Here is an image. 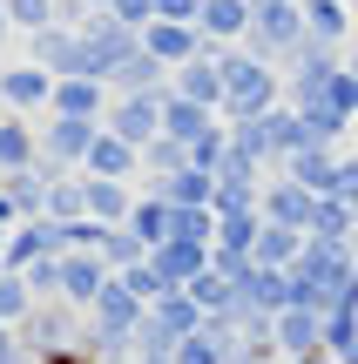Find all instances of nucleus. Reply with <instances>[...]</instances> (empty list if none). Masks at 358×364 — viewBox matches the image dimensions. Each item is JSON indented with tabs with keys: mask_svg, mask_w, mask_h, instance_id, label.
<instances>
[{
	"mask_svg": "<svg viewBox=\"0 0 358 364\" xmlns=\"http://www.w3.org/2000/svg\"><path fill=\"white\" fill-rule=\"evenodd\" d=\"M135 364H176V358H135Z\"/></svg>",
	"mask_w": 358,
	"mask_h": 364,
	"instance_id": "52",
	"label": "nucleus"
},
{
	"mask_svg": "<svg viewBox=\"0 0 358 364\" xmlns=\"http://www.w3.org/2000/svg\"><path fill=\"white\" fill-rule=\"evenodd\" d=\"M102 129L115 135V142H129V149H149L162 135V95H108Z\"/></svg>",
	"mask_w": 358,
	"mask_h": 364,
	"instance_id": "6",
	"label": "nucleus"
},
{
	"mask_svg": "<svg viewBox=\"0 0 358 364\" xmlns=\"http://www.w3.org/2000/svg\"><path fill=\"white\" fill-rule=\"evenodd\" d=\"M352 149H358V122H352Z\"/></svg>",
	"mask_w": 358,
	"mask_h": 364,
	"instance_id": "56",
	"label": "nucleus"
},
{
	"mask_svg": "<svg viewBox=\"0 0 358 364\" xmlns=\"http://www.w3.org/2000/svg\"><path fill=\"white\" fill-rule=\"evenodd\" d=\"M216 41H203V54L196 61H183L169 75V95H183V102H196V108H210V115H223V68H216Z\"/></svg>",
	"mask_w": 358,
	"mask_h": 364,
	"instance_id": "9",
	"label": "nucleus"
},
{
	"mask_svg": "<svg viewBox=\"0 0 358 364\" xmlns=\"http://www.w3.org/2000/svg\"><path fill=\"white\" fill-rule=\"evenodd\" d=\"M305 236H332V243H352V209L345 203H332V196H318V216H311V230Z\"/></svg>",
	"mask_w": 358,
	"mask_h": 364,
	"instance_id": "37",
	"label": "nucleus"
},
{
	"mask_svg": "<svg viewBox=\"0 0 358 364\" xmlns=\"http://www.w3.org/2000/svg\"><path fill=\"white\" fill-rule=\"evenodd\" d=\"M21 364H34V358H21Z\"/></svg>",
	"mask_w": 358,
	"mask_h": 364,
	"instance_id": "59",
	"label": "nucleus"
},
{
	"mask_svg": "<svg viewBox=\"0 0 358 364\" xmlns=\"http://www.w3.org/2000/svg\"><path fill=\"white\" fill-rule=\"evenodd\" d=\"M27 311H34V290H27V277L0 270V324H21Z\"/></svg>",
	"mask_w": 358,
	"mask_h": 364,
	"instance_id": "38",
	"label": "nucleus"
},
{
	"mask_svg": "<svg viewBox=\"0 0 358 364\" xmlns=\"http://www.w3.org/2000/svg\"><path fill=\"white\" fill-rule=\"evenodd\" d=\"M270 344H278L284 364H291V358H318L325 351V317L305 311V304H291V311L270 317Z\"/></svg>",
	"mask_w": 358,
	"mask_h": 364,
	"instance_id": "13",
	"label": "nucleus"
},
{
	"mask_svg": "<svg viewBox=\"0 0 358 364\" xmlns=\"http://www.w3.org/2000/svg\"><path fill=\"white\" fill-rule=\"evenodd\" d=\"M149 324H156L169 344H183L189 331H203V311H196V297H189V290H162V297L149 304Z\"/></svg>",
	"mask_w": 358,
	"mask_h": 364,
	"instance_id": "22",
	"label": "nucleus"
},
{
	"mask_svg": "<svg viewBox=\"0 0 358 364\" xmlns=\"http://www.w3.org/2000/svg\"><path fill=\"white\" fill-rule=\"evenodd\" d=\"M352 270H358V236H352Z\"/></svg>",
	"mask_w": 358,
	"mask_h": 364,
	"instance_id": "53",
	"label": "nucleus"
},
{
	"mask_svg": "<svg viewBox=\"0 0 358 364\" xmlns=\"http://www.w3.org/2000/svg\"><path fill=\"white\" fill-rule=\"evenodd\" d=\"M264 223H284V230H311V216H318V196L298 189L291 176H264Z\"/></svg>",
	"mask_w": 358,
	"mask_h": 364,
	"instance_id": "14",
	"label": "nucleus"
},
{
	"mask_svg": "<svg viewBox=\"0 0 358 364\" xmlns=\"http://www.w3.org/2000/svg\"><path fill=\"white\" fill-rule=\"evenodd\" d=\"M345 75L358 81V41H352V48H345Z\"/></svg>",
	"mask_w": 358,
	"mask_h": 364,
	"instance_id": "49",
	"label": "nucleus"
},
{
	"mask_svg": "<svg viewBox=\"0 0 358 364\" xmlns=\"http://www.w3.org/2000/svg\"><path fill=\"white\" fill-rule=\"evenodd\" d=\"M14 34V21H7V0H0V41H7Z\"/></svg>",
	"mask_w": 358,
	"mask_h": 364,
	"instance_id": "50",
	"label": "nucleus"
},
{
	"mask_svg": "<svg viewBox=\"0 0 358 364\" xmlns=\"http://www.w3.org/2000/svg\"><path fill=\"white\" fill-rule=\"evenodd\" d=\"M108 284V263L88 257V250H75V257H61V304H75V311H88L95 297H102Z\"/></svg>",
	"mask_w": 358,
	"mask_h": 364,
	"instance_id": "19",
	"label": "nucleus"
},
{
	"mask_svg": "<svg viewBox=\"0 0 358 364\" xmlns=\"http://www.w3.org/2000/svg\"><path fill=\"white\" fill-rule=\"evenodd\" d=\"M183 169H189V149L169 142V135H156V142L142 149V176H149V189H156V182H169V176H183Z\"/></svg>",
	"mask_w": 358,
	"mask_h": 364,
	"instance_id": "33",
	"label": "nucleus"
},
{
	"mask_svg": "<svg viewBox=\"0 0 358 364\" xmlns=\"http://www.w3.org/2000/svg\"><path fill=\"white\" fill-rule=\"evenodd\" d=\"M338 156L345 149H332V142H305L291 162H284L278 176H291L298 189H311V196H332V176H338Z\"/></svg>",
	"mask_w": 358,
	"mask_h": 364,
	"instance_id": "18",
	"label": "nucleus"
},
{
	"mask_svg": "<svg viewBox=\"0 0 358 364\" xmlns=\"http://www.w3.org/2000/svg\"><path fill=\"white\" fill-rule=\"evenodd\" d=\"M216 122H223V115H210V108L183 102V95H162V135H169V142H183V149H189V142H203Z\"/></svg>",
	"mask_w": 358,
	"mask_h": 364,
	"instance_id": "24",
	"label": "nucleus"
},
{
	"mask_svg": "<svg viewBox=\"0 0 358 364\" xmlns=\"http://www.w3.org/2000/svg\"><path fill=\"white\" fill-rule=\"evenodd\" d=\"M27 61H34V68H48L54 81L88 75V48H81V27H41V34H27Z\"/></svg>",
	"mask_w": 358,
	"mask_h": 364,
	"instance_id": "8",
	"label": "nucleus"
},
{
	"mask_svg": "<svg viewBox=\"0 0 358 364\" xmlns=\"http://www.w3.org/2000/svg\"><path fill=\"white\" fill-rule=\"evenodd\" d=\"M0 257H7V230H0Z\"/></svg>",
	"mask_w": 358,
	"mask_h": 364,
	"instance_id": "54",
	"label": "nucleus"
},
{
	"mask_svg": "<svg viewBox=\"0 0 358 364\" xmlns=\"http://www.w3.org/2000/svg\"><path fill=\"white\" fill-rule=\"evenodd\" d=\"M108 95H169V68H162L149 48H135L129 61L108 75Z\"/></svg>",
	"mask_w": 358,
	"mask_h": 364,
	"instance_id": "21",
	"label": "nucleus"
},
{
	"mask_svg": "<svg viewBox=\"0 0 358 364\" xmlns=\"http://www.w3.org/2000/svg\"><path fill=\"white\" fill-rule=\"evenodd\" d=\"M21 223H27V216H21V203H14V196L0 189V230H21Z\"/></svg>",
	"mask_w": 358,
	"mask_h": 364,
	"instance_id": "47",
	"label": "nucleus"
},
{
	"mask_svg": "<svg viewBox=\"0 0 358 364\" xmlns=\"http://www.w3.org/2000/svg\"><path fill=\"white\" fill-rule=\"evenodd\" d=\"M95 257L108 263V277H122V270H135V263L149 257V243L129 230V223H115V230H102V250H95Z\"/></svg>",
	"mask_w": 358,
	"mask_h": 364,
	"instance_id": "31",
	"label": "nucleus"
},
{
	"mask_svg": "<svg viewBox=\"0 0 358 364\" xmlns=\"http://www.w3.org/2000/svg\"><path fill=\"white\" fill-rule=\"evenodd\" d=\"M41 364H95V358H88V344H75V351H54V358H41Z\"/></svg>",
	"mask_w": 358,
	"mask_h": 364,
	"instance_id": "48",
	"label": "nucleus"
},
{
	"mask_svg": "<svg viewBox=\"0 0 358 364\" xmlns=\"http://www.w3.org/2000/svg\"><path fill=\"white\" fill-rule=\"evenodd\" d=\"M48 102H54V75L48 68H34V61L0 68V108H7V115H48Z\"/></svg>",
	"mask_w": 358,
	"mask_h": 364,
	"instance_id": "10",
	"label": "nucleus"
},
{
	"mask_svg": "<svg viewBox=\"0 0 358 364\" xmlns=\"http://www.w3.org/2000/svg\"><path fill=\"white\" fill-rule=\"evenodd\" d=\"M257 230H264V209H237V216H216V243L210 250H257ZM257 263V257H251Z\"/></svg>",
	"mask_w": 358,
	"mask_h": 364,
	"instance_id": "32",
	"label": "nucleus"
},
{
	"mask_svg": "<svg viewBox=\"0 0 358 364\" xmlns=\"http://www.w3.org/2000/svg\"><path fill=\"white\" fill-rule=\"evenodd\" d=\"M352 364H358V358H352Z\"/></svg>",
	"mask_w": 358,
	"mask_h": 364,
	"instance_id": "61",
	"label": "nucleus"
},
{
	"mask_svg": "<svg viewBox=\"0 0 358 364\" xmlns=\"http://www.w3.org/2000/svg\"><path fill=\"white\" fill-rule=\"evenodd\" d=\"M129 230L142 236L149 250H162V243L176 236V203H169V196H156V189H149V196H135V209H129Z\"/></svg>",
	"mask_w": 358,
	"mask_h": 364,
	"instance_id": "25",
	"label": "nucleus"
},
{
	"mask_svg": "<svg viewBox=\"0 0 358 364\" xmlns=\"http://www.w3.org/2000/svg\"><path fill=\"white\" fill-rule=\"evenodd\" d=\"M142 48L176 75L183 61H196V54H203V34H196V21H149L142 27Z\"/></svg>",
	"mask_w": 358,
	"mask_h": 364,
	"instance_id": "15",
	"label": "nucleus"
},
{
	"mask_svg": "<svg viewBox=\"0 0 358 364\" xmlns=\"http://www.w3.org/2000/svg\"><path fill=\"white\" fill-rule=\"evenodd\" d=\"M81 317H88V331H102V338H135V324L149 317V304L135 297L122 277H108V284H102V297H95Z\"/></svg>",
	"mask_w": 358,
	"mask_h": 364,
	"instance_id": "7",
	"label": "nucleus"
},
{
	"mask_svg": "<svg viewBox=\"0 0 358 364\" xmlns=\"http://www.w3.org/2000/svg\"><path fill=\"white\" fill-rule=\"evenodd\" d=\"M41 216H48V223H81V216H88V176H81V169L75 176H54Z\"/></svg>",
	"mask_w": 358,
	"mask_h": 364,
	"instance_id": "30",
	"label": "nucleus"
},
{
	"mask_svg": "<svg viewBox=\"0 0 358 364\" xmlns=\"http://www.w3.org/2000/svg\"><path fill=\"white\" fill-rule=\"evenodd\" d=\"M203 0H156V21H196Z\"/></svg>",
	"mask_w": 358,
	"mask_h": 364,
	"instance_id": "45",
	"label": "nucleus"
},
{
	"mask_svg": "<svg viewBox=\"0 0 358 364\" xmlns=\"http://www.w3.org/2000/svg\"><path fill=\"white\" fill-rule=\"evenodd\" d=\"M7 21L14 34H41V27H54V0H7Z\"/></svg>",
	"mask_w": 358,
	"mask_h": 364,
	"instance_id": "39",
	"label": "nucleus"
},
{
	"mask_svg": "<svg viewBox=\"0 0 358 364\" xmlns=\"http://www.w3.org/2000/svg\"><path fill=\"white\" fill-rule=\"evenodd\" d=\"M352 230H358V209H352Z\"/></svg>",
	"mask_w": 358,
	"mask_h": 364,
	"instance_id": "57",
	"label": "nucleus"
},
{
	"mask_svg": "<svg viewBox=\"0 0 358 364\" xmlns=\"http://www.w3.org/2000/svg\"><path fill=\"white\" fill-rule=\"evenodd\" d=\"M305 41V7L298 0H251V34H243V54L278 68L284 54Z\"/></svg>",
	"mask_w": 358,
	"mask_h": 364,
	"instance_id": "2",
	"label": "nucleus"
},
{
	"mask_svg": "<svg viewBox=\"0 0 358 364\" xmlns=\"http://www.w3.org/2000/svg\"><path fill=\"white\" fill-rule=\"evenodd\" d=\"M176 364H223V344H216L210 331H189V338L176 344Z\"/></svg>",
	"mask_w": 358,
	"mask_h": 364,
	"instance_id": "41",
	"label": "nucleus"
},
{
	"mask_svg": "<svg viewBox=\"0 0 358 364\" xmlns=\"http://www.w3.org/2000/svg\"><path fill=\"white\" fill-rule=\"evenodd\" d=\"M129 209H135V189H129V182H102V176H88V216L102 223V230L129 223Z\"/></svg>",
	"mask_w": 358,
	"mask_h": 364,
	"instance_id": "29",
	"label": "nucleus"
},
{
	"mask_svg": "<svg viewBox=\"0 0 358 364\" xmlns=\"http://www.w3.org/2000/svg\"><path fill=\"white\" fill-rule=\"evenodd\" d=\"M352 14H358V0H352Z\"/></svg>",
	"mask_w": 358,
	"mask_h": 364,
	"instance_id": "58",
	"label": "nucleus"
},
{
	"mask_svg": "<svg viewBox=\"0 0 358 364\" xmlns=\"http://www.w3.org/2000/svg\"><path fill=\"white\" fill-rule=\"evenodd\" d=\"M122 284H129V290H135V297H142V304H156L162 290H169V284H162V270H156V263H149V257L135 263V270H122Z\"/></svg>",
	"mask_w": 358,
	"mask_h": 364,
	"instance_id": "43",
	"label": "nucleus"
},
{
	"mask_svg": "<svg viewBox=\"0 0 358 364\" xmlns=\"http://www.w3.org/2000/svg\"><path fill=\"white\" fill-rule=\"evenodd\" d=\"M81 48H88V75L108 88V75H115V68L129 61L135 48H142V34H135V27H122L115 14H88V27H81Z\"/></svg>",
	"mask_w": 358,
	"mask_h": 364,
	"instance_id": "5",
	"label": "nucleus"
},
{
	"mask_svg": "<svg viewBox=\"0 0 358 364\" xmlns=\"http://www.w3.org/2000/svg\"><path fill=\"white\" fill-rule=\"evenodd\" d=\"M305 34L325 48H352V0H305Z\"/></svg>",
	"mask_w": 358,
	"mask_h": 364,
	"instance_id": "27",
	"label": "nucleus"
},
{
	"mask_svg": "<svg viewBox=\"0 0 358 364\" xmlns=\"http://www.w3.org/2000/svg\"><path fill=\"white\" fill-rule=\"evenodd\" d=\"M0 189H7L14 203H21V216H27V223H34L41 209H48V176H41V169H21V176H0Z\"/></svg>",
	"mask_w": 358,
	"mask_h": 364,
	"instance_id": "35",
	"label": "nucleus"
},
{
	"mask_svg": "<svg viewBox=\"0 0 358 364\" xmlns=\"http://www.w3.org/2000/svg\"><path fill=\"white\" fill-rule=\"evenodd\" d=\"M81 176H102V182H135L142 176V149H129V142H115V135H95V149H88V162H81Z\"/></svg>",
	"mask_w": 358,
	"mask_h": 364,
	"instance_id": "20",
	"label": "nucleus"
},
{
	"mask_svg": "<svg viewBox=\"0 0 358 364\" xmlns=\"http://www.w3.org/2000/svg\"><path fill=\"white\" fill-rule=\"evenodd\" d=\"M27 290H34V304H61V257L34 263V270H27Z\"/></svg>",
	"mask_w": 358,
	"mask_h": 364,
	"instance_id": "40",
	"label": "nucleus"
},
{
	"mask_svg": "<svg viewBox=\"0 0 358 364\" xmlns=\"http://www.w3.org/2000/svg\"><path fill=\"white\" fill-rule=\"evenodd\" d=\"M332 203L358 209V149H345V156H338V176H332Z\"/></svg>",
	"mask_w": 358,
	"mask_h": 364,
	"instance_id": "42",
	"label": "nucleus"
},
{
	"mask_svg": "<svg viewBox=\"0 0 358 364\" xmlns=\"http://www.w3.org/2000/svg\"><path fill=\"white\" fill-rule=\"evenodd\" d=\"M27 351H21V338H14V324H0V364H21Z\"/></svg>",
	"mask_w": 358,
	"mask_h": 364,
	"instance_id": "46",
	"label": "nucleus"
},
{
	"mask_svg": "<svg viewBox=\"0 0 358 364\" xmlns=\"http://www.w3.org/2000/svg\"><path fill=\"white\" fill-rule=\"evenodd\" d=\"M149 263L162 270V284H169V290H183L189 277L210 270V243H162V250H149Z\"/></svg>",
	"mask_w": 358,
	"mask_h": 364,
	"instance_id": "26",
	"label": "nucleus"
},
{
	"mask_svg": "<svg viewBox=\"0 0 358 364\" xmlns=\"http://www.w3.org/2000/svg\"><path fill=\"white\" fill-rule=\"evenodd\" d=\"M216 68H223V122L270 115V108L284 102V75H278L270 61H257V54L223 48V54H216Z\"/></svg>",
	"mask_w": 358,
	"mask_h": 364,
	"instance_id": "1",
	"label": "nucleus"
},
{
	"mask_svg": "<svg viewBox=\"0 0 358 364\" xmlns=\"http://www.w3.org/2000/svg\"><path fill=\"white\" fill-rule=\"evenodd\" d=\"M102 14H115V21H122V27H135V34H142V27H149V21H156V0H108V7H102Z\"/></svg>",
	"mask_w": 358,
	"mask_h": 364,
	"instance_id": "44",
	"label": "nucleus"
},
{
	"mask_svg": "<svg viewBox=\"0 0 358 364\" xmlns=\"http://www.w3.org/2000/svg\"><path fill=\"white\" fill-rule=\"evenodd\" d=\"M291 364H338V358H325V351H318V358H291Z\"/></svg>",
	"mask_w": 358,
	"mask_h": 364,
	"instance_id": "51",
	"label": "nucleus"
},
{
	"mask_svg": "<svg viewBox=\"0 0 358 364\" xmlns=\"http://www.w3.org/2000/svg\"><path fill=\"white\" fill-rule=\"evenodd\" d=\"M237 311L243 317H278V311H291V270H264V263H251V270L237 277Z\"/></svg>",
	"mask_w": 358,
	"mask_h": 364,
	"instance_id": "12",
	"label": "nucleus"
},
{
	"mask_svg": "<svg viewBox=\"0 0 358 364\" xmlns=\"http://www.w3.org/2000/svg\"><path fill=\"white\" fill-rule=\"evenodd\" d=\"M95 135H102V122H75V115H48L41 122V162L34 169L41 176H75L81 162H88V149H95Z\"/></svg>",
	"mask_w": 358,
	"mask_h": 364,
	"instance_id": "4",
	"label": "nucleus"
},
{
	"mask_svg": "<svg viewBox=\"0 0 358 364\" xmlns=\"http://www.w3.org/2000/svg\"><path fill=\"white\" fill-rule=\"evenodd\" d=\"M88 7H95V14H102V7H108V0H88Z\"/></svg>",
	"mask_w": 358,
	"mask_h": 364,
	"instance_id": "55",
	"label": "nucleus"
},
{
	"mask_svg": "<svg viewBox=\"0 0 358 364\" xmlns=\"http://www.w3.org/2000/svg\"><path fill=\"white\" fill-rule=\"evenodd\" d=\"M48 115L102 122V115H108V88H102L95 75H68V81H54V102H48Z\"/></svg>",
	"mask_w": 358,
	"mask_h": 364,
	"instance_id": "17",
	"label": "nucleus"
},
{
	"mask_svg": "<svg viewBox=\"0 0 358 364\" xmlns=\"http://www.w3.org/2000/svg\"><path fill=\"white\" fill-rule=\"evenodd\" d=\"M264 270H291L298 257H305V230H284V223H264L257 230V250H251Z\"/></svg>",
	"mask_w": 358,
	"mask_h": 364,
	"instance_id": "28",
	"label": "nucleus"
},
{
	"mask_svg": "<svg viewBox=\"0 0 358 364\" xmlns=\"http://www.w3.org/2000/svg\"><path fill=\"white\" fill-rule=\"evenodd\" d=\"M325 358H338V364L358 358V311H332L325 317Z\"/></svg>",
	"mask_w": 358,
	"mask_h": 364,
	"instance_id": "36",
	"label": "nucleus"
},
{
	"mask_svg": "<svg viewBox=\"0 0 358 364\" xmlns=\"http://www.w3.org/2000/svg\"><path fill=\"white\" fill-rule=\"evenodd\" d=\"M41 162V129H27V115H0V176H21Z\"/></svg>",
	"mask_w": 358,
	"mask_h": 364,
	"instance_id": "23",
	"label": "nucleus"
},
{
	"mask_svg": "<svg viewBox=\"0 0 358 364\" xmlns=\"http://www.w3.org/2000/svg\"><path fill=\"white\" fill-rule=\"evenodd\" d=\"M48 257H68V250H61V223L34 216V223H21V230H7V257H0V270L27 277L34 263H48Z\"/></svg>",
	"mask_w": 358,
	"mask_h": 364,
	"instance_id": "11",
	"label": "nucleus"
},
{
	"mask_svg": "<svg viewBox=\"0 0 358 364\" xmlns=\"http://www.w3.org/2000/svg\"><path fill=\"white\" fill-rule=\"evenodd\" d=\"M156 196H169L176 209H210V196H216V182L203 176V169H183V176H169V182H156Z\"/></svg>",
	"mask_w": 358,
	"mask_h": 364,
	"instance_id": "34",
	"label": "nucleus"
},
{
	"mask_svg": "<svg viewBox=\"0 0 358 364\" xmlns=\"http://www.w3.org/2000/svg\"><path fill=\"white\" fill-rule=\"evenodd\" d=\"M270 364H278V358H270Z\"/></svg>",
	"mask_w": 358,
	"mask_h": 364,
	"instance_id": "60",
	"label": "nucleus"
},
{
	"mask_svg": "<svg viewBox=\"0 0 358 364\" xmlns=\"http://www.w3.org/2000/svg\"><path fill=\"white\" fill-rule=\"evenodd\" d=\"M196 34L216 41V48H243V34H251V0H203L196 7Z\"/></svg>",
	"mask_w": 358,
	"mask_h": 364,
	"instance_id": "16",
	"label": "nucleus"
},
{
	"mask_svg": "<svg viewBox=\"0 0 358 364\" xmlns=\"http://www.w3.org/2000/svg\"><path fill=\"white\" fill-rule=\"evenodd\" d=\"M14 338H21V351L27 358H54V351H75L81 338H88V317L75 311V304H34V311L14 324Z\"/></svg>",
	"mask_w": 358,
	"mask_h": 364,
	"instance_id": "3",
	"label": "nucleus"
}]
</instances>
